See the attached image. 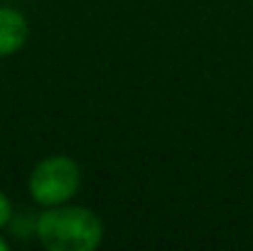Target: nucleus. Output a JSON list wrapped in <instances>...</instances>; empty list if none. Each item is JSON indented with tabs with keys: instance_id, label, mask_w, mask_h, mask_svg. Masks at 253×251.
Wrapping results in <instances>:
<instances>
[{
	"instance_id": "obj_1",
	"label": "nucleus",
	"mask_w": 253,
	"mask_h": 251,
	"mask_svg": "<svg viewBox=\"0 0 253 251\" xmlns=\"http://www.w3.org/2000/svg\"><path fill=\"white\" fill-rule=\"evenodd\" d=\"M37 239L49 251H93L103 239V222L88 207H47L35 222Z\"/></svg>"
},
{
	"instance_id": "obj_3",
	"label": "nucleus",
	"mask_w": 253,
	"mask_h": 251,
	"mask_svg": "<svg viewBox=\"0 0 253 251\" xmlns=\"http://www.w3.org/2000/svg\"><path fill=\"white\" fill-rule=\"evenodd\" d=\"M27 42V20L15 7H0V57H10Z\"/></svg>"
},
{
	"instance_id": "obj_2",
	"label": "nucleus",
	"mask_w": 253,
	"mask_h": 251,
	"mask_svg": "<svg viewBox=\"0 0 253 251\" xmlns=\"http://www.w3.org/2000/svg\"><path fill=\"white\" fill-rule=\"evenodd\" d=\"M30 195L42 207L69 202L82 187V170L69 155H49L32 167L27 180Z\"/></svg>"
},
{
	"instance_id": "obj_4",
	"label": "nucleus",
	"mask_w": 253,
	"mask_h": 251,
	"mask_svg": "<svg viewBox=\"0 0 253 251\" xmlns=\"http://www.w3.org/2000/svg\"><path fill=\"white\" fill-rule=\"evenodd\" d=\"M10 219H12V202H10L7 195L0 192V229L5 224H10Z\"/></svg>"
},
{
	"instance_id": "obj_5",
	"label": "nucleus",
	"mask_w": 253,
	"mask_h": 251,
	"mask_svg": "<svg viewBox=\"0 0 253 251\" xmlns=\"http://www.w3.org/2000/svg\"><path fill=\"white\" fill-rule=\"evenodd\" d=\"M0 251H7V242H5L2 237H0Z\"/></svg>"
}]
</instances>
